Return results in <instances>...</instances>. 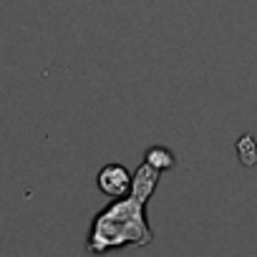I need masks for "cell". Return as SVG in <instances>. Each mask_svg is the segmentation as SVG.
Instances as JSON below:
<instances>
[{"instance_id": "cell-1", "label": "cell", "mask_w": 257, "mask_h": 257, "mask_svg": "<svg viewBox=\"0 0 257 257\" xmlns=\"http://www.w3.org/2000/svg\"><path fill=\"white\" fill-rule=\"evenodd\" d=\"M157 184H159V172L144 162L134 174L132 192L126 197L113 199L93 217L86 237V249L91 254H106L126 244L137 247L152 244L154 232L147 222V202L154 194Z\"/></svg>"}, {"instance_id": "cell-2", "label": "cell", "mask_w": 257, "mask_h": 257, "mask_svg": "<svg viewBox=\"0 0 257 257\" xmlns=\"http://www.w3.org/2000/svg\"><path fill=\"white\" fill-rule=\"evenodd\" d=\"M98 189L106 194V197H126L132 192V182H134V174L128 172L123 164H106L101 172H98Z\"/></svg>"}, {"instance_id": "cell-3", "label": "cell", "mask_w": 257, "mask_h": 257, "mask_svg": "<svg viewBox=\"0 0 257 257\" xmlns=\"http://www.w3.org/2000/svg\"><path fill=\"white\" fill-rule=\"evenodd\" d=\"M144 162L149 167H154L157 172H164V169H172L174 167V154L164 147H152L147 154H144Z\"/></svg>"}, {"instance_id": "cell-4", "label": "cell", "mask_w": 257, "mask_h": 257, "mask_svg": "<svg viewBox=\"0 0 257 257\" xmlns=\"http://www.w3.org/2000/svg\"><path fill=\"white\" fill-rule=\"evenodd\" d=\"M237 154H239L242 164H247V167H252V164L257 162V144H254V139H252L249 134H244V137L237 142Z\"/></svg>"}]
</instances>
